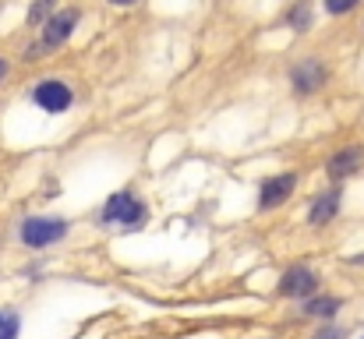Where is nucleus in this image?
Instances as JSON below:
<instances>
[{"label": "nucleus", "mask_w": 364, "mask_h": 339, "mask_svg": "<svg viewBox=\"0 0 364 339\" xmlns=\"http://www.w3.org/2000/svg\"><path fill=\"white\" fill-rule=\"evenodd\" d=\"M336 212H340V191H326V195H318L315 202H311V209H308V223L311 226H329L336 220Z\"/></svg>", "instance_id": "obj_9"}, {"label": "nucleus", "mask_w": 364, "mask_h": 339, "mask_svg": "<svg viewBox=\"0 0 364 339\" xmlns=\"http://www.w3.org/2000/svg\"><path fill=\"white\" fill-rule=\"evenodd\" d=\"M71 89L64 85V82H57V78H46V82H39L36 89H32V103L36 107H43L46 113H64L71 107Z\"/></svg>", "instance_id": "obj_6"}, {"label": "nucleus", "mask_w": 364, "mask_h": 339, "mask_svg": "<svg viewBox=\"0 0 364 339\" xmlns=\"http://www.w3.org/2000/svg\"><path fill=\"white\" fill-rule=\"evenodd\" d=\"M68 237V223L64 220H50V216H32L21 223V244L25 247H50L57 240Z\"/></svg>", "instance_id": "obj_1"}, {"label": "nucleus", "mask_w": 364, "mask_h": 339, "mask_svg": "<svg viewBox=\"0 0 364 339\" xmlns=\"http://www.w3.org/2000/svg\"><path fill=\"white\" fill-rule=\"evenodd\" d=\"M57 14V0H36L32 7H28V25H43V21H50Z\"/></svg>", "instance_id": "obj_12"}, {"label": "nucleus", "mask_w": 364, "mask_h": 339, "mask_svg": "<svg viewBox=\"0 0 364 339\" xmlns=\"http://www.w3.org/2000/svg\"><path fill=\"white\" fill-rule=\"evenodd\" d=\"M326 78H329V71H326V64H322L318 57H304V60L294 64V71H290V82H294V89H297L301 96L318 92V89L326 85Z\"/></svg>", "instance_id": "obj_5"}, {"label": "nucleus", "mask_w": 364, "mask_h": 339, "mask_svg": "<svg viewBox=\"0 0 364 339\" xmlns=\"http://www.w3.org/2000/svg\"><path fill=\"white\" fill-rule=\"evenodd\" d=\"M340 308H343V304H340V297L315 294V297H308V301H304V308H301V311H304L308 318H333Z\"/></svg>", "instance_id": "obj_10"}, {"label": "nucleus", "mask_w": 364, "mask_h": 339, "mask_svg": "<svg viewBox=\"0 0 364 339\" xmlns=\"http://www.w3.org/2000/svg\"><path fill=\"white\" fill-rule=\"evenodd\" d=\"M279 297H294V301H308L318 294V272L308 269V265H290L283 276H279Z\"/></svg>", "instance_id": "obj_3"}, {"label": "nucleus", "mask_w": 364, "mask_h": 339, "mask_svg": "<svg viewBox=\"0 0 364 339\" xmlns=\"http://www.w3.org/2000/svg\"><path fill=\"white\" fill-rule=\"evenodd\" d=\"M364 166V145H343L340 152H333L329 156V166H326V173H329V181H350L354 173H361Z\"/></svg>", "instance_id": "obj_7"}, {"label": "nucleus", "mask_w": 364, "mask_h": 339, "mask_svg": "<svg viewBox=\"0 0 364 339\" xmlns=\"http://www.w3.org/2000/svg\"><path fill=\"white\" fill-rule=\"evenodd\" d=\"M149 220V209L131 195V191H117L107 205H103V223H121V226H141Z\"/></svg>", "instance_id": "obj_2"}, {"label": "nucleus", "mask_w": 364, "mask_h": 339, "mask_svg": "<svg viewBox=\"0 0 364 339\" xmlns=\"http://www.w3.org/2000/svg\"><path fill=\"white\" fill-rule=\"evenodd\" d=\"M322 4H326L329 14H347V11H354L361 0H322Z\"/></svg>", "instance_id": "obj_14"}, {"label": "nucleus", "mask_w": 364, "mask_h": 339, "mask_svg": "<svg viewBox=\"0 0 364 339\" xmlns=\"http://www.w3.org/2000/svg\"><path fill=\"white\" fill-rule=\"evenodd\" d=\"M78 21H82V11H78V7H60V11L46 21V28H43V46H46V50L64 46V43L71 39V32L78 28Z\"/></svg>", "instance_id": "obj_4"}, {"label": "nucleus", "mask_w": 364, "mask_h": 339, "mask_svg": "<svg viewBox=\"0 0 364 339\" xmlns=\"http://www.w3.org/2000/svg\"><path fill=\"white\" fill-rule=\"evenodd\" d=\"M311 339H343V329H336V325H326V329H318Z\"/></svg>", "instance_id": "obj_15"}, {"label": "nucleus", "mask_w": 364, "mask_h": 339, "mask_svg": "<svg viewBox=\"0 0 364 339\" xmlns=\"http://www.w3.org/2000/svg\"><path fill=\"white\" fill-rule=\"evenodd\" d=\"M107 4H114V7H131V4H138V0H107Z\"/></svg>", "instance_id": "obj_16"}, {"label": "nucleus", "mask_w": 364, "mask_h": 339, "mask_svg": "<svg viewBox=\"0 0 364 339\" xmlns=\"http://www.w3.org/2000/svg\"><path fill=\"white\" fill-rule=\"evenodd\" d=\"M4 75H7V64H4V57H0V78H4Z\"/></svg>", "instance_id": "obj_17"}, {"label": "nucleus", "mask_w": 364, "mask_h": 339, "mask_svg": "<svg viewBox=\"0 0 364 339\" xmlns=\"http://www.w3.org/2000/svg\"><path fill=\"white\" fill-rule=\"evenodd\" d=\"M18 333H21V318H18V311L0 308V339H18Z\"/></svg>", "instance_id": "obj_13"}, {"label": "nucleus", "mask_w": 364, "mask_h": 339, "mask_svg": "<svg viewBox=\"0 0 364 339\" xmlns=\"http://www.w3.org/2000/svg\"><path fill=\"white\" fill-rule=\"evenodd\" d=\"M287 25L297 28V32H308V28H311V0H297V4L287 11Z\"/></svg>", "instance_id": "obj_11"}, {"label": "nucleus", "mask_w": 364, "mask_h": 339, "mask_svg": "<svg viewBox=\"0 0 364 339\" xmlns=\"http://www.w3.org/2000/svg\"><path fill=\"white\" fill-rule=\"evenodd\" d=\"M297 188V173H276V177H265L262 188H258V209H276L283 205Z\"/></svg>", "instance_id": "obj_8"}]
</instances>
